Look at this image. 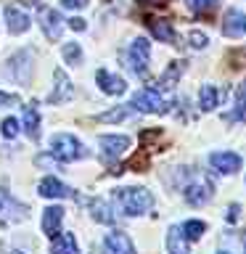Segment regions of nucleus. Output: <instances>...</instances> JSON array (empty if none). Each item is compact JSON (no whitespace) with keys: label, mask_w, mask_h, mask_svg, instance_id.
<instances>
[{"label":"nucleus","mask_w":246,"mask_h":254,"mask_svg":"<svg viewBox=\"0 0 246 254\" xmlns=\"http://www.w3.org/2000/svg\"><path fill=\"white\" fill-rule=\"evenodd\" d=\"M188 244L190 241L185 238L180 225H172L167 230V249H170V254H188Z\"/></svg>","instance_id":"obj_22"},{"label":"nucleus","mask_w":246,"mask_h":254,"mask_svg":"<svg viewBox=\"0 0 246 254\" xmlns=\"http://www.w3.org/2000/svg\"><path fill=\"white\" fill-rule=\"evenodd\" d=\"M16 101H19V95H13V93H3V90H0V106H13Z\"/></svg>","instance_id":"obj_31"},{"label":"nucleus","mask_w":246,"mask_h":254,"mask_svg":"<svg viewBox=\"0 0 246 254\" xmlns=\"http://www.w3.org/2000/svg\"><path fill=\"white\" fill-rule=\"evenodd\" d=\"M151 3H164V0H151Z\"/></svg>","instance_id":"obj_38"},{"label":"nucleus","mask_w":246,"mask_h":254,"mask_svg":"<svg viewBox=\"0 0 246 254\" xmlns=\"http://www.w3.org/2000/svg\"><path fill=\"white\" fill-rule=\"evenodd\" d=\"M209 167L220 175H236L244 167V159L236 151H214L209 154Z\"/></svg>","instance_id":"obj_7"},{"label":"nucleus","mask_w":246,"mask_h":254,"mask_svg":"<svg viewBox=\"0 0 246 254\" xmlns=\"http://www.w3.org/2000/svg\"><path fill=\"white\" fill-rule=\"evenodd\" d=\"M244 180H246V178H244Z\"/></svg>","instance_id":"obj_39"},{"label":"nucleus","mask_w":246,"mask_h":254,"mask_svg":"<svg viewBox=\"0 0 246 254\" xmlns=\"http://www.w3.org/2000/svg\"><path fill=\"white\" fill-rule=\"evenodd\" d=\"M27 204L16 201V198L8 193V188H0V220H13V222H21L27 220Z\"/></svg>","instance_id":"obj_9"},{"label":"nucleus","mask_w":246,"mask_h":254,"mask_svg":"<svg viewBox=\"0 0 246 254\" xmlns=\"http://www.w3.org/2000/svg\"><path fill=\"white\" fill-rule=\"evenodd\" d=\"M130 138L127 135H101L98 138V146H101V159L106 164H114L119 156L130 148Z\"/></svg>","instance_id":"obj_6"},{"label":"nucleus","mask_w":246,"mask_h":254,"mask_svg":"<svg viewBox=\"0 0 246 254\" xmlns=\"http://www.w3.org/2000/svg\"><path fill=\"white\" fill-rule=\"evenodd\" d=\"M188 43H190V48H193V51H204V48L209 45V35H206V32L193 29V32L188 35Z\"/></svg>","instance_id":"obj_28"},{"label":"nucleus","mask_w":246,"mask_h":254,"mask_svg":"<svg viewBox=\"0 0 246 254\" xmlns=\"http://www.w3.org/2000/svg\"><path fill=\"white\" fill-rule=\"evenodd\" d=\"M37 193L45 198H79L74 188H69L66 183H61L59 178H43L37 186Z\"/></svg>","instance_id":"obj_11"},{"label":"nucleus","mask_w":246,"mask_h":254,"mask_svg":"<svg viewBox=\"0 0 246 254\" xmlns=\"http://www.w3.org/2000/svg\"><path fill=\"white\" fill-rule=\"evenodd\" d=\"M63 61H66L69 66H79V64H82V48H79V43L63 45Z\"/></svg>","instance_id":"obj_27"},{"label":"nucleus","mask_w":246,"mask_h":254,"mask_svg":"<svg viewBox=\"0 0 246 254\" xmlns=\"http://www.w3.org/2000/svg\"><path fill=\"white\" fill-rule=\"evenodd\" d=\"M69 27L74 29V32H82L87 24H85V19H79V16H71V19H69Z\"/></svg>","instance_id":"obj_32"},{"label":"nucleus","mask_w":246,"mask_h":254,"mask_svg":"<svg viewBox=\"0 0 246 254\" xmlns=\"http://www.w3.org/2000/svg\"><path fill=\"white\" fill-rule=\"evenodd\" d=\"M61 222H63V206H48L43 209V233L48 238H56L61 233Z\"/></svg>","instance_id":"obj_14"},{"label":"nucleus","mask_w":246,"mask_h":254,"mask_svg":"<svg viewBox=\"0 0 246 254\" xmlns=\"http://www.w3.org/2000/svg\"><path fill=\"white\" fill-rule=\"evenodd\" d=\"M53 79H56V87H53V93L48 95V103L71 101V95H74V87H71V79L63 74V69H56V71H53Z\"/></svg>","instance_id":"obj_12"},{"label":"nucleus","mask_w":246,"mask_h":254,"mask_svg":"<svg viewBox=\"0 0 246 254\" xmlns=\"http://www.w3.org/2000/svg\"><path fill=\"white\" fill-rule=\"evenodd\" d=\"M180 228H183V233H185L188 241H201V236L206 233V222L204 220H185Z\"/></svg>","instance_id":"obj_25"},{"label":"nucleus","mask_w":246,"mask_h":254,"mask_svg":"<svg viewBox=\"0 0 246 254\" xmlns=\"http://www.w3.org/2000/svg\"><path fill=\"white\" fill-rule=\"evenodd\" d=\"M103 254H138V252H135V244L124 230H111L103 238Z\"/></svg>","instance_id":"obj_10"},{"label":"nucleus","mask_w":246,"mask_h":254,"mask_svg":"<svg viewBox=\"0 0 246 254\" xmlns=\"http://www.w3.org/2000/svg\"><path fill=\"white\" fill-rule=\"evenodd\" d=\"M51 254H79L74 233H59L56 238H51Z\"/></svg>","instance_id":"obj_21"},{"label":"nucleus","mask_w":246,"mask_h":254,"mask_svg":"<svg viewBox=\"0 0 246 254\" xmlns=\"http://www.w3.org/2000/svg\"><path fill=\"white\" fill-rule=\"evenodd\" d=\"M217 254H230V252H228V249H222V252H217Z\"/></svg>","instance_id":"obj_37"},{"label":"nucleus","mask_w":246,"mask_h":254,"mask_svg":"<svg viewBox=\"0 0 246 254\" xmlns=\"http://www.w3.org/2000/svg\"><path fill=\"white\" fill-rule=\"evenodd\" d=\"M238 209H241L238 204H230V206H228V222H236V220H238Z\"/></svg>","instance_id":"obj_34"},{"label":"nucleus","mask_w":246,"mask_h":254,"mask_svg":"<svg viewBox=\"0 0 246 254\" xmlns=\"http://www.w3.org/2000/svg\"><path fill=\"white\" fill-rule=\"evenodd\" d=\"M214 196V183L209 178H204V175H198L193 178L190 183L183 186V198L190 204V206H204L209 204V198Z\"/></svg>","instance_id":"obj_5"},{"label":"nucleus","mask_w":246,"mask_h":254,"mask_svg":"<svg viewBox=\"0 0 246 254\" xmlns=\"http://www.w3.org/2000/svg\"><path fill=\"white\" fill-rule=\"evenodd\" d=\"M241 244H244V254H246V230L241 233Z\"/></svg>","instance_id":"obj_35"},{"label":"nucleus","mask_w":246,"mask_h":254,"mask_svg":"<svg viewBox=\"0 0 246 254\" xmlns=\"http://www.w3.org/2000/svg\"><path fill=\"white\" fill-rule=\"evenodd\" d=\"M220 0H188V8L196 13H204V11H212L214 5H217Z\"/></svg>","instance_id":"obj_30"},{"label":"nucleus","mask_w":246,"mask_h":254,"mask_svg":"<svg viewBox=\"0 0 246 254\" xmlns=\"http://www.w3.org/2000/svg\"><path fill=\"white\" fill-rule=\"evenodd\" d=\"M185 64H188V61H172L170 66L164 69V74L156 79V85H159V87H164V90H172L175 82L180 79V74L185 71Z\"/></svg>","instance_id":"obj_24"},{"label":"nucleus","mask_w":246,"mask_h":254,"mask_svg":"<svg viewBox=\"0 0 246 254\" xmlns=\"http://www.w3.org/2000/svg\"><path fill=\"white\" fill-rule=\"evenodd\" d=\"M51 154L59 159V162H79V159H87L90 151H87L82 143H79L71 132H56L51 138Z\"/></svg>","instance_id":"obj_3"},{"label":"nucleus","mask_w":246,"mask_h":254,"mask_svg":"<svg viewBox=\"0 0 246 254\" xmlns=\"http://www.w3.org/2000/svg\"><path fill=\"white\" fill-rule=\"evenodd\" d=\"M225 119H228V122H241V119H246V79H244V82H238L236 98H233V111L225 114Z\"/></svg>","instance_id":"obj_23"},{"label":"nucleus","mask_w":246,"mask_h":254,"mask_svg":"<svg viewBox=\"0 0 246 254\" xmlns=\"http://www.w3.org/2000/svg\"><path fill=\"white\" fill-rule=\"evenodd\" d=\"M95 82H98V87L106 95H122L124 90H127V82L119 74H111V71H106V69H98L95 71Z\"/></svg>","instance_id":"obj_13"},{"label":"nucleus","mask_w":246,"mask_h":254,"mask_svg":"<svg viewBox=\"0 0 246 254\" xmlns=\"http://www.w3.org/2000/svg\"><path fill=\"white\" fill-rule=\"evenodd\" d=\"M175 103H178L175 93L164 90V87H159V85L140 87V90L130 98V106L135 111H140V114H170L175 109Z\"/></svg>","instance_id":"obj_1"},{"label":"nucleus","mask_w":246,"mask_h":254,"mask_svg":"<svg viewBox=\"0 0 246 254\" xmlns=\"http://www.w3.org/2000/svg\"><path fill=\"white\" fill-rule=\"evenodd\" d=\"M220 101H222V90L217 85H201L198 87V109L201 111H214L220 106Z\"/></svg>","instance_id":"obj_18"},{"label":"nucleus","mask_w":246,"mask_h":254,"mask_svg":"<svg viewBox=\"0 0 246 254\" xmlns=\"http://www.w3.org/2000/svg\"><path fill=\"white\" fill-rule=\"evenodd\" d=\"M114 204L122 209L127 217H140L154 209V193L148 188L140 186H130V188H117L114 190Z\"/></svg>","instance_id":"obj_2"},{"label":"nucleus","mask_w":246,"mask_h":254,"mask_svg":"<svg viewBox=\"0 0 246 254\" xmlns=\"http://www.w3.org/2000/svg\"><path fill=\"white\" fill-rule=\"evenodd\" d=\"M87 206H90V217H93L95 222L111 225V222L117 220V214H114V209H111V204L103 201V198H90V201H87Z\"/></svg>","instance_id":"obj_19"},{"label":"nucleus","mask_w":246,"mask_h":254,"mask_svg":"<svg viewBox=\"0 0 246 254\" xmlns=\"http://www.w3.org/2000/svg\"><path fill=\"white\" fill-rule=\"evenodd\" d=\"M222 35L225 37H241L244 35V13L241 11L230 8L225 13V19H222Z\"/></svg>","instance_id":"obj_20"},{"label":"nucleus","mask_w":246,"mask_h":254,"mask_svg":"<svg viewBox=\"0 0 246 254\" xmlns=\"http://www.w3.org/2000/svg\"><path fill=\"white\" fill-rule=\"evenodd\" d=\"M21 127H24V132H27L29 140H40V111H37V103L35 101L24 106Z\"/></svg>","instance_id":"obj_16"},{"label":"nucleus","mask_w":246,"mask_h":254,"mask_svg":"<svg viewBox=\"0 0 246 254\" xmlns=\"http://www.w3.org/2000/svg\"><path fill=\"white\" fill-rule=\"evenodd\" d=\"M40 27H43V35L51 43H59L63 32V16L56 8H40Z\"/></svg>","instance_id":"obj_8"},{"label":"nucleus","mask_w":246,"mask_h":254,"mask_svg":"<svg viewBox=\"0 0 246 254\" xmlns=\"http://www.w3.org/2000/svg\"><path fill=\"white\" fill-rule=\"evenodd\" d=\"M132 106H117V109H111V111H103V114H98L95 119L98 122H122V119H127L132 114Z\"/></svg>","instance_id":"obj_26"},{"label":"nucleus","mask_w":246,"mask_h":254,"mask_svg":"<svg viewBox=\"0 0 246 254\" xmlns=\"http://www.w3.org/2000/svg\"><path fill=\"white\" fill-rule=\"evenodd\" d=\"M244 35H246V13H244Z\"/></svg>","instance_id":"obj_36"},{"label":"nucleus","mask_w":246,"mask_h":254,"mask_svg":"<svg viewBox=\"0 0 246 254\" xmlns=\"http://www.w3.org/2000/svg\"><path fill=\"white\" fill-rule=\"evenodd\" d=\"M5 24H8V32L11 35H24V32L29 29V16L21 11V8H16V5H8L5 8Z\"/></svg>","instance_id":"obj_17"},{"label":"nucleus","mask_w":246,"mask_h":254,"mask_svg":"<svg viewBox=\"0 0 246 254\" xmlns=\"http://www.w3.org/2000/svg\"><path fill=\"white\" fill-rule=\"evenodd\" d=\"M148 29H151V35H154L159 43H170V45H178V32H175L172 27V21H167V19H148Z\"/></svg>","instance_id":"obj_15"},{"label":"nucleus","mask_w":246,"mask_h":254,"mask_svg":"<svg viewBox=\"0 0 246 254\" xmlns=\"http://www.w3.org/2000/svg\"><path fill=\"white\" fill-rule=\"evenodd\" d=\"M0 130H3V135L5 138H16L19 135V119H13V117H8V119H3V125H0Z\"/></svg>","instance_id":"obj_29"},{"label":"nucleus","mask_w":246,"mask_h":254,"mask_svg":"<svg viewBox=\"0 0 246 254\" xmlns=\"http://www.w3.org/2000/svg\"><path fill=\"white\" fill-rule=\"evenodd\" d=\"M61 5L63 8H85L87 0H61Z\"/></svg>","instance_id":"obj_33"},{"label":"nucleus","mask_w":246,"mask_h":254,"mask_svg":"<svg viewBox=\"0 0 246 254\" xmlns=\"http://www.w3.org/2000/svg\"><path fill=\"white\" fill-rule=\"evenodd\" d=\"M148 64H151V43L146 37H135L132 45L127 48V66L138 79H146Z\"/></svg>","instance_id":"obj_4"}]
</instances>
